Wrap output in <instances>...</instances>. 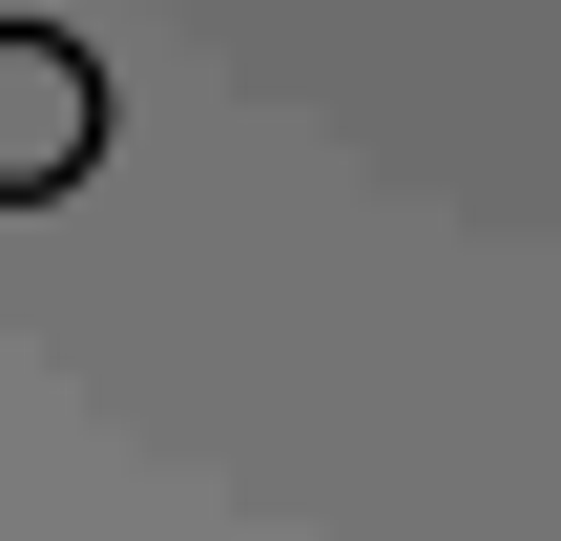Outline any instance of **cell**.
Listing matches in <instances>:
<instances>
[{
	"mask_svg": "<svg viewBox=\"0 0 561 541\" xmlns=\"http://www.w3.org/2000/svg\"><path fill=\"white\" fill-rule=\"evenodd\" d=\"M104 167V63L62 21H0V208H62Z\"/></svg>",
	"mask_w": 561,
	"mask_h": 541,
	"instance_id": "1",
	"label": "cell"
}]
</instances>
